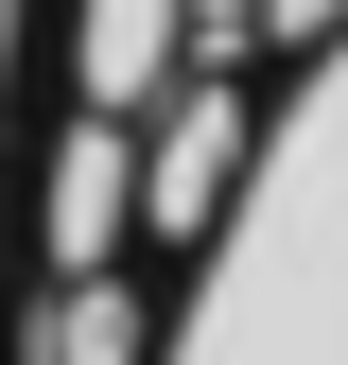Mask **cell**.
Listing matches in <instances>:
<instances>
[{
    "label": "cell",
    "mask_w": 348,
    "mask_h": 365,
    "mask_svg": "<svg viewBox=\"0 0 348 365\" xmlns=\"http://www.w3.org/2000/svg\"><path fill=\"white\" fill-rule=\"evenodd\" d=\"M140 365H348V0L244 70L209 209L140 261Z\"/></svg>",
    "instance_id": "obj_1"
}]
</instances>
